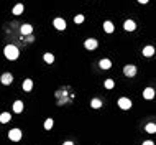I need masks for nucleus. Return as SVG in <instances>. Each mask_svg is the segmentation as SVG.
I'll list each match as a JSON object with an SVG mask.
<instances>
[{
	"label": "nucleus",
	"mask_w": 156,
	"mask_h": 145,
	"mask_svg": "<svg viewBox=\"0 0 156 145\" xmlns=\"http://www.w3.org/2000/svg\"><path fill=\"white\" fill-rule=\"evenodd\" d=\"M153 54H155V46H145V48H143V56L149 58V56H153Z\"/></svg>",
	"instance_id": "obj_11"
},
{
	"label": "nucleus",
	"mask_w": 156,
	"mask_h": 145,
	"mask_svg": "<svg viewBox=\"0 0 156 145\" xmlns=\"http://www.w3.org/2000/svg\"><path fill=\"white\" fill-rule=\"evenodd\" d=\"M0 81H2V84L8 86V84H12V82H13V76H12L10 73H4V74H2V78H0Z\"/></svg>",
	"instance_id": "obj_6"
},
{
	"label": "nucleus",
	"mask_w": 156,
	"mask_h": 145,
	"mask_svg": "<svg viewBox=\"0 0 156 145\" xmlns=\"http://www.w3.org/2000/svg\"><path fill=\"white\" fill-rule=\"evenodd\" d=\"M10 119H12V116H10L8 112L0 114V122H2V124H7V122H10Z\"/></svg>",
	"instance_id": "obj_17"
},
{
	"label": "nucleus",
	"mask_w": 156,
	"mask_h": 145,
	"mask_svg": "<svg viewBox=\"0 0 156 145\" xmlns=\"http://www.w3.org/2000/svg\"><path fill=\"white\" fill-rule=\"evenodd\" d=\"M145 130L148 132V134H156V124H155V122H149V124H146Z\"/></svg>",
	"instance_id": "obj_15"
},
{
	"label": "nucleus",
	"mask_w": 156,
	"mask_h": 145,
	"mask_svg": "<svg viewBox=\"0 0 156 145\" xmlns=\"http://www.w3.org/2000/svg\"><path fill=\"white\" fill-rule=\"evenodd\" d=\"M100 68H102V69H109L110 66H112V61L110 60H100Z\"/></svg>",
	"instance_id": "obj_18"
},
{
	"label": "nucleus",
	"mask_w": 156,
	"mask_h": 145,
	"mask_svg": "<svg viewBox=\"0 0 156 145\" xmlns=\"http://www.w3.org/2000/svg\"><path fill=\"white\" fill-rule=\"evenodd\" d=\"M13 112H17V114L23 112V102H21V101H15V104H13Z\"/></svg>",
	"instance_id": "obj_13"
},
{
	"label": "nucleus",
	"mask_w": 156,
	"mask_h": 145,
	"mask_svg": "<svg viewBox=\"0 0 156 145\" xmlns=\"http://www.w3.org/2000/svg\"><path fill=\"white\" fill-rule=\"evenodd\" d=\"M143 97H145V99H155V89L153 88H146L145 91H143Z\"/></svg>",
	"instance_id": "obj_8"
},
{
	"label": "nucleus",
	"mask_w": 156,
	"mask_h": 145,
	"mask_svg": "<svg viewBox=\"0 0 156 145\" xmlns=\"http://www.w3.org/2000/svg\"><path fill=\"white\" fill-rule=\"evenodd\" d=\"M33 89V81L31 79H25V81H23V91H31Z\"/></svg>",
	"instance_id": "obj_14"
},
{
	"label": "nucleus",
	"mask_w": 156,
	"mask_h": 145,
	"mask_svg": "<svg viewBox=\"0 0 156 145\" xmlns=\"http://www.w3.org/2000/svg\"><path fill=\"white\" fill-rule=\"evenodd\" d=\"M23 10H25L23 4H17V5L13 7V15H21V13H23Z\"/></svg>",
	"instance_id": "obj_16"
},
{
	"label": "nucleus",
	"mask_w": 156,
	"mask_h": 145,
	"mask_svg": "<svg viewBox=\"0 0 156 145\" xmlns=\"http://www.w3.org/2000/svg\"><path fill=\"white\" fill-rule=\"evenodd\" d=\"M123 28L127 30V32H133V30L136 28V25H135V21H133V20H127L123 23Z\"/></svg>",
	"instance_id": "obj_10"
},
{
	"label": "nucleus",
	"mask_w": 156,
	"mask_h": 145,
	"mask_svg": "<svg viewBox=\"0 0 156 145\" xmlns=\"http://www.w3.org/2000/svg\"><path fill=\"white\" fill-rule=\"evenodd\" d=\"M97 45H99V43H97V40H94V38H89V40L84 41V46L87 48V50H95Z\"/></svg>",
	"instance_id": "obj_7"
},
{
	"label": "nucleus",
	"mask_w": 156,
	"mask_h": 145,
	"mask_svg": "<svg viewBox=\"0 0 156 145\" xmlns=\"http://www.w3.org/2000/svg\"><path fill=\"white\" fill-rule=\"evenodd\" d=\"M118 106H120V109L128 110L131 107V101L128 99V97H120V99H118Z\"/></svg>",
	"instance_id": "obj_3"
},
{
	"label": "nucleus",
	"mask_w": 156,
	"mask_h": 145,
	"mask_svg": "<svg viewBox=\"0 0 156 145\" xmlns=\"http://www.w3.org/2000/svg\"><path fill=\"white\" fill-rule=\"evenodd\" d=\"M53 119H46L44 120V129H46V130H51V127H53Z\"/></svg>",
	"instance_id": "obj_21"
},
{
	"label": "nucleus",
	"mask_w": 156,
	"mask_h": 145,
	"mask_svg": "<svg viewBox=\"0 0 156 145\" xmlns=\"http://www.w3.org/2000/svg\"><path fill=\"white\" fill-rule=\"evenodd\" d=\"M53 25L56 30H59V32H63V30H66V20H63V18H54Z\"/></svg>",
	"instance_id": "obj_4"
},
{
	"label": "nucleus",
	"mask_w": 156,
	"mask_h": 145,
	"mask_svg": "<svg viewBox=\"0 0 156 145\" xmlns=\"http://www.w3.org/2000/svg\"><path fill=\"white\" fill-rule=\"evenodd\" d=\"M143 145H155V142H151V140H145V142H143Z\"/></svg>",
	"instance_id": "obj_24"
},
{
	"label": "nucleus",
	"mask_w": 156,
	"mask_h": 145,
	"mask_svg": "<svg viewBox=\"0 0 156 145\" xmlns=\"http://www.w3.org/2000/svg\"><path fill=\"white\" fill-rule=\"evenodd\" d=\"M104 30H105L107 33H114L115 26H114V23H112V21H104Z\"/></svg>",
	"instance_id": "obj_12"
},
{
	"label": "nucleus",
	"mask_w": 156,
	"mask_h": 145,
	"mask_svg": "<svg viewBox=\"0 0 156 145\" xmlns=\"http://www.w3.org/2000/svg\"><path fill=\"white\" fill-rule=\"evenodd\" d=\"M21 130L20 129H12L10 132H8V138H10L12 142H20L21 140Z\"/></svg>",
	"instance_id": "obj_2"
},
{
	"label": "nucleus",
	"mask_w": 156,
	"mask_h": 145,
	"mask_svg": "<svg viewBox=\"0 0 156 145\" xmlns=\"http://www.w3.org/2000/svg\"><path fill=\"white\" fill-rule=\"evenodd\" d=\"M114 86H115L114 79H107V81H105V88H107V89H112Z\"/></svg>",
	"instance_id": "obj_22"
},
{
	"label": "nucleus",
	"mask_w": 156,
	"mask_h": 145,
	"mask_svg": "<svg viewBox=\"0 0 156 145\" xmlns=\"http://www.w3.org/2000/svg\"><path fill=\"white\" fill-rule=\"evenodd\" d=\"M63 145H74V144H72V142H69V140H68V142H64Z\"/></svg>",
	"instance_id": "obj_26"
},
{
	"label": "nucleus",
	"mask_w": 156,
	"mask_h": 145,
	"mask_svg": "<svg viewBox=\"0 0 156 145\" xmlns=\"http://www.w3.org/2000/svg\"><path fill=\"white\" fill-rule=\"evenodd\" d=\"M123 74L128 76V78H131V76L136 74V68L133 66V64H127V66L123 68Z\"/></svg>",
	"instance_id": "obj_5"
},
{
	"label": "nucleus",
	"mask_w": 156,
	"mask_h": 145,
	"mask_svg": "<svg viewBox=\"0 0 156 145\" xmlns=\"http://www.w3.org/2000/svg\"><path fill=\"white\" fill-rule=\"evenodd\" d=\"M20 32H21V35H31L33 33V26L28 25V23H25V25L20 26Z\"/></svg>",
	"instance_id": "obj_9"
},
{
	"label": "nucleus",
	"mask_w": 156,
	"mask_h": 145,
	"mask_svg": "<svg viewBox=\"0 0 156 145\" xmlns=\"http://www.w3.org/2000/svg\"><path fill=\"white\" fill-rule=\"evenodd\" d=\"M90 106H92L94 109H100V107H102V101L100 99H92L90 101Z\"/></svg>",
	"instance_id": "obj_19"
},
{
	"label": "nucleus",
	"mask_w": 156,
	"mask_h": 145,
	"mask_svg": "<svg viewBox=\"0 0 156 145\" xmlns=\"http://www.w3.org/2000/svg\"><path fill=\"white\" fill-rule=\"evenodd\" d=\"M4 54H5L7 60L13 61V60H17V58L20 56V51H18V48L15 45H7L5 46V50H4Z\"/></svg>",
	"instance_id": "obj_1"
},
{
	"label": "nucleus",
	"mask_w": 156,
	"mask_h": 145,
	"mask_svg": "<svg viewBox=\"0 0 156 145\" xmlns=\"http://www.w3.org/2000/svg\"><path fill=\"white\" fill-rule=\"evenodd\" d=\"M138 2H140V4H143V5H145V4H148V0H138Z\"/></svg>",
	"instance_id": "obj_25"
},
{
	"label": "nucleus",
	"mask_w": 156,
	"mask_h": 145,
	"mask_svg": "<svg viewBox=\"0 0 156 145\" xmlns=\"http://www.w3.org/2000/svg\"><path fill=\"white\" fill-rule=\"evenodd\" d=\"M43 58H44V61H46V63H50V64L54 61V56L51 53H44V56H43Z\"/></svg>",
	"instance_id": "obj_20"
},
{
	"label": "nucleus",
	"mask_w": 156,
	"mask_h": 145,
	"mask_svg": "<svg viewBox=\"0 0 156 145\" xmlns=\"http://www.w3.org/2000/svg\"><path fill=\"white\" fill-rule=\"evenodd\" d=\"M84 21V15H76L74 17V23H82Z\"/></svg>",
	"instance_id": "obj_23"
}]
</instances>
